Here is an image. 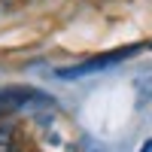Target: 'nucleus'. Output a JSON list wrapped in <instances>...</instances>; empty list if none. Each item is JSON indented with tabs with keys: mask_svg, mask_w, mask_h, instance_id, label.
Returning a JSON list of instances; mask_svg holds the SVG:
<instances>
[{
	"mask_svg": "<svg viewBox=\"0 0 152 152\" xmlns=\"http://www.w3.org/2000/svg\"><path fill=\"white\" fill-rule=\"evenodd\" d=\"M137 52H143V46H125V49H113V52H104L97 58H88L85 64H76L70 70H58L61 79H73V76H85V73H94V70H107L113 64H122V61L134 58Z\"/></svg>",
	"mask_w": 152,
	"mask_h": 152,
	"instance_id": "obj_1",
	"label": "nucleus"
},
{
	"mask_svg": "<svg viewBox=\"0 0 152 152\" xmlns=\"http://www.w3.org/2000/svg\"><path fill=\"white\" fill-rule=\"evenodd\" d=\"M28 104H49V97L40 94L37 88H6L0 91V113H12V110H21Z\"/></svg>",
	"mask_w": 152,
	"mask_h": 152,
	"instance_id": "obj_2",
	"label": "nucleus"
},
{
	"mask_svg": "<svg viewBox=\"0 0 152 152\" xmlns=\"http://www.w3.org/2000/svg\"><path fill=\"white\" fill-rule=\"evenodd\" d=\"M12 146H15V128L3 122L0 125V152H12Z\"/></svg>",
	"mask_w": 152,
	"mask_h": 152,
	"instance_id": "obj_3",
	"label": "nucleus"
},
{
	"mask_svg": "<svg viewBox=\"0 0 152 152\" xmlns=\"http://www.w3.org/2000/svg\"><path fill=\"white\" fill-rule=\"evenodd\" d=\"M140 152H152V137H149V140H146V143L140 146Z\"/></svg>",
	"mask_w": 152,
	"mask_h": 152,
	"instance_id": "obj_4",
	"label": "nucleus"
}]
</instances>
